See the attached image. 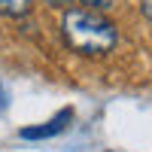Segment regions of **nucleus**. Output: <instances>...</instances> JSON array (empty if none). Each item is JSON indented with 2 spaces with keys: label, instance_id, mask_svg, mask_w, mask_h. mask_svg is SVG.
Returning a JSON list of instances; mask_svg holds the SVG:
<instances>
[{
  "label": "nucleus",
  "instance_id": "nucleus-1",
  "mask_svg": "<svg viewBox=\"0 0 152 152\" xmlns=\"http://www.w3.org/2000/svg\"><path fill=\"white\" fill-rule=\"evenodd\" d=\"M61 31L70 49H76L79 55H104L116 46L119 34L116 24L107 21L97 12H85V9H70L61 18Z\"/></svg>",
  "mask_w": 152,
  "mask_h": 152
},
{
  "label": "nucleus",
  "instance_id": "nucleus-2",
  "mask_svg": "<svg viewBox=\"0 0 152 152\" xmlns=\"http://www.w3.org/2000/svg\"><path fill=\"white\" fill-rule=\"evenodd\" d=\"M73 119V110L67 107V110H61L55 119H49V122H43V125H37V128H24L21 131V137L24 140H46V137H55V134H61L67 128V122Z\"/></svg>",
  "mask_w": 152,
  "mask_h": 152
},
{
  "label": "nucleus",
  "instance_id": "nucleus-3",
  "mask_svg": "<svg viewBox=\"0 0 152 152\" xmlns=\"http://www.w3.org/2000/svg\"><path fill=\"white\" fill-rule=\"evenodd\" d=\"M34 6V0H0V12L9 18H21V15H28Z\"/></svg>",
  "mask_w": 152,
  "mask_h": 152
},
{
  "label": "nucleus",
  "instance_id": "nucleus-4",
  "mask_svg": "<svg viewBox=\"0 0 152 152\" xmlns=\"http://www.w3.org/2000/svg\"><path fill=\"white\" fill-rule=\"evenodd\" d=\"M79 3L91 6V9H107V6H113V0H79Z\"/></svg>",
  "mask_w": 152,
  "mask_h": 152
},
{
  "label": "nucleus",
  "instance_id": "nucleus-5",
  "mask_svg": "<svg viewBox=\"0 0 152 152\" xmlns=\"http://www.w3.org/2000/svg\"><path fill=\"white\" fill-rule=\"evenodd\" d=\"M140 12H143V15L152 21V0H143V3H140Z\"/></svg>",
  "mask_w": 152,
  "mask_h": 152
},
{
  "label": "nucleus",
  "instance_id": "nucleus-6",
  "mask_svg": "<svg viewBox=\"0 0 152 152\" xmlns=\"http://www.w3.org/2000/svg\"><path fill=\"white\" fill-rule=\"evenodd\" d=\"M46 3H52V6H58V3H64V0H46Z\"/></svg>",
  "mask_w": 152,
  "mask_h": 152
}]
</instances>
